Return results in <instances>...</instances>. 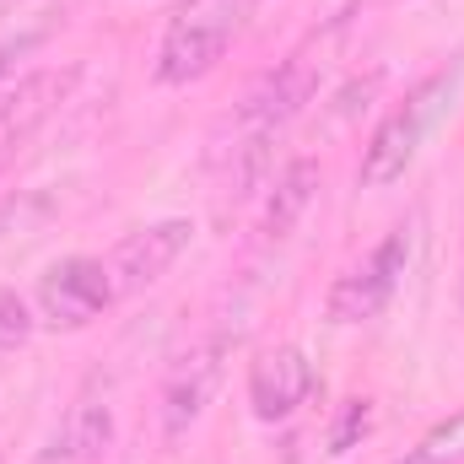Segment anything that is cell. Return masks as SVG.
I'll use <instances>...</instances> for the list:
<instances>
[{
	"mask_svg": "<svg viewBox=\"0 0 464 464\" xmlns=\"http://www.w3.org/2000/svg\"><path fill=\"white\" fill-rule=\"evenodd\" d=\"M314 189H319V162L314 157H297V162H286V173L276 179V189H270V206H265V237L270 243H281L286 232L297 227V217L314 206Z\"/></svg>",
	"mask_w": 464,
	"mask_h": 464,
	"instance_id": "cell-12",
	"label": "cell"
},
{
	"mask_svg": "<svg viewBox=\"0 0 464 464\" xmlns=\"http://www.w3.org/2000/svg\"><path fill=\"white\" fill-rule=\"evenodd\" d=\"M459 76H464L459 60L443 65V71H432L427 82H416V87L405 92V103H394L389 114L378 119L372 140L362 146V168H356L362 189H389L394 179H405V168L416 162L427 130L449 114V103H454V92H459Z\"/></svg>",
	"mask_w": 464,
	"mask_h": 464,
	"instance_id": "cell-2",
	"label": "cell"
},
{
	"mask_svg": "<svg viewBox=\"0 0 464 464\" xmlns=\"http://www.w3.org/2000/svg\"><path fill=\"white\" fill-rule=\"evenodd\" d=\"M259 0H184L157 44V82L162 87H189L200 76H211L227 49L243 38V27L254 22Z\"/></svg>",
	"mask_w": 464,
	"mask_h": 464,
	"instance_id": "cell-1",
	"label": "cell"
},
{
	"mask_svg": "<svg viewBox=\"0 0 464 464\" xmlns=\"http://www.w3.org/2000/svg\"><path fill=\"white\" fill-rule=\"evenodd\" d=\"M114 276H109V259H92V254H71V259H54L44 276H38V292H33V308H38V324L44 330H87L92 319H103V308L114 303Z\"/></svg>",
	"mask_w": 464,
	"mask_h": 464,
	"instance_id": "cell-3",
	"label": "cell"
},
{
	"mask_svg": "<svg viewBox=\"0 0 464 464\" xmlns=\"http://www.w3.org/2000/svg\"><path fill=\"white\" fill-rule=\"evenodd\" d=\"M405 265H411V227L383 232V243L367 259H356L346 276L330 286V303H324L330 319L335 324H367V319H378L389 308V297L400 292Z\"/></svg>",
	"mask_w": 464,
	"mask_h": 464,
	"instance_id": "cell-4",
	"label": "cell"
},
{
	"mask_svg": "<svg viewBox=\"0 0 464 464\" xmlns=\"http://www.w3.org/2000/svg\"><path fill=\"white\" fill-rule=\"evenodd\" d=\"M109 438H114V411L98 405V400H82L65 416V427L54 432V443H49L44 459L49 464H92V459H103Z\"/></svg>",
	"mask_w": 464,
	"mask_h": 464,
	"instance_id": "cell-11",
	"label": "cell"
},
{
	"mask_svg": "<svg viewBox=\"0 0 464 464\" xmlns=\"http://www.w3.org/2000/svg\"><path fill=\"white\" fill-rule=\"evenodd\" d=\"M76 71H27V76H5L0 82V151L27 140L44 119L54 114L71 92Z\"/></svg>",
	"mask_w": 464,
	"mask_h": 464,
	"instance_id": "cell-9",
	"label": "cell"
},
{
	"mask_svg": "<svg viewBox=\"0 0 464 464\" xmlns=\"http://www.w3.org/2000/svg\"><path fill=\"white\" fill-rule=\"evenodd\" d=\"M314 92H319V65L308 49H297L270 76H259L248 87V98L237 109V130L243 135H276L292 114H303V103H314Z\"/></svg>",
	"mask_w": 464,
	"mask_h": 464,
	"instance_id": "cell-5",
	"label": "cell"
},
{
	"mask_svg": "<svg viewBox=\"0 0 464 464\" xmlns=\"http://www.w3.org/2000/svg\"><path fill=\"white\" fill-rule=\"evenodd\" d=\"M459 459H464V411H454L449 421H438V427L416 443L411 464H459Z\"/></svg>",
	"mask_w": 464,
	"mask_h": 464,
	"instance_id": "cell-13",
	"label": "cell"
},
{
	"mask_svg": "<svg viewBox=\"0 0 464 464\" xmlns=\"http://www.w3.org/2000/svg\"><path fill=\"white\" fill-rule=\"evenodd\" d=\"M362 5H383V0H362Z\"/></svg>",
	"mask_w": 464,
	"mask_h": 464,
	"instance_id": "cell-16",
	"label": "cell"
},
{
	"mask_svg": "<svg viewBox=\"0 0 464 464\" xmlns=\"http://www.w3.org/2000/svg\"><path fill=\"white\" fill-rule=\"evenodd\" d=\"M314 394V367L303 346H270L248 367V405L259 421H286Z\"/></svg>",
	"mask_w": 464,
	"mask_h": 464,
	"instance_id": "cell-8",
	"label": "cell"
},
{
	"mask_svg": "<svg viewBox=\"0 0 464 464\" xmlns=\"http://www.w3.org/2000/svg\"><path fill=\"white\" fill-rule=\"evenodd\" d=\"M222 351H227L222 341H200L168 367V378H162V432L168 438L189 432L200 421V411L211 405L217 378H222Z\"/></svg>",
	"mask_w": 464,
	"mask_h": 464,
	"instance_id": "cell-7",
	"label": "cell"
},
{
	"mask_svg": "<svg viewBox=\"0 0 464 464\" xmlns=\"http://www.w3.org/2000/svg\"><path fill=\"white\" fill-rule=\"evenodd\" d=\"M189 237H195V222H184V217H168V222L135 227L114 254H109L114 292H119V297H135V292L157 286V281L179 265V254L189 248Z\"/></svg>",
	"mask_w": 464,
	"mask_h": 464,
	"instance_id": "cell-6",
	"label": "cell"
},
{
	"mask_svg": "<svg viewBox=\"0 0 464 464\" xmlns=\"http://www.w3.org/2000/svg\"><path fill=\"white\" fill-rule=\"evenodd\" d=\"M33 330H38V314L16 292H0V351H16Z\"/></svg>",
	"mask_w": 464,
	"mask_h": 464,
	"instance_id": "cell-14",
	"label": "cell"
},
{
	"mask_svg": "<svg viewBox=\"0 0 464 464\" xmlns=\"http://www.w3.org/2000/svg\"><path fill=\"white\" fill-rule=\"evenodd\" d=\"M65 11L71 0H16V11L0 22V82L65 27Z\"/></svg>",
	"mask_w": 464,
	"mask_h": 464,
	"instance_id": "cell-10",
	"label": "cell"
},
{
	"mask_svg": "<svg viewBox=\"0 0 464 464\" xmlns=\"http://www.w3.org/2000/svg\"><path fill=\"white\" fill-rule=\"evenodd\" d=\"M367 427H372V400H346L341 405V421L330 432V454H351L356 438H367Z\"/></svg>",
	"mask_w": 464,
	"mask_h": 464,
	"instance_id": "cell-15",
	"label": "cell"
}]
</instances>
